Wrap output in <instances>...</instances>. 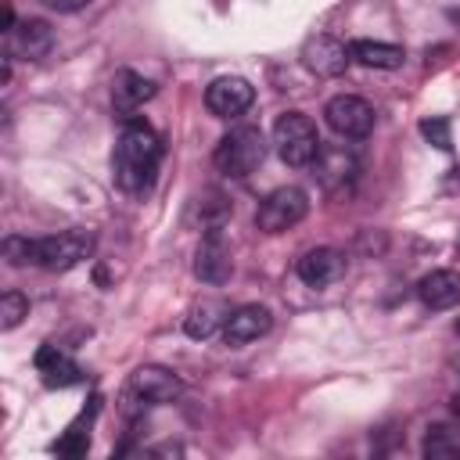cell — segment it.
Masks as SVG:
<instances>
[{"label": "cell", "mask_w": 460, "mask_h": 460, "mask_svg": "<svg viewBox=\"0 0 460 460\" xmlns=\"http://www.w3.org/2000/svg\"><path fill=\"white\" fill-rule=\"evenodd\" d=\"M158 162H162V140L155 137V129L147 122L129 119L119 144H115V155H111L115 183L126 194H144L155 183Z\"/></svg>", "instance_id": "6da1fadb"}, {"label": "cell", "mask_w": 460, "mask_h": 460, "mask_svg": "<svg viewBox=\"0 0 460 460\" xmlns=\"http://www.w3.org/2000/svg\"><path fill=\"white\" fill-rule=\"evenodd\" d=\"M262 158H266V140H262V133H259L255 126H237V129H230V133L216 144V155H212L216 169H219L223 176H234V180H244L248 172H255V169L262 165Z\"/></svg>", "instance_id": "7a4b0ae2"}, {"label": "cell", "mask_w": 460, "mask_h": 460, "mask_svg": "<svg viewBox=\"0 0 460 460\" xmlns=\"http://www.w3.org/2000/svg\"><path fill=\"white\" fill-rule=\"evenodd\" d=\"M273 144H277V155L302 169V165H313V158L320 155V137H316V126L309 115L302 111H284L273 126Z\"/></svg>", "instance_id": "3957f363"}, {"label": "cell", "mask_w": 460, "mask_h": 460, "mask_svg": "<svg viewBox=\"0 0 460 460\" xmlns=\"http://www.w3.org/2000/svg\"><path fill=\"white\" fill-rule=\"evenodd\" d=\"M93 255V234L90 230H61L50 237H36V266L50 273H65Z\"/></svg>", "instance_id": "277c9868"}, {"label": "cell", "mask_w": 460, "mask_h": 460, "mask_svg": "<svg viewBox=\"0 0 460 460\" xmlns=\"http://www.w3.org/2000/svg\"><path fill=\"white\" fill-rule=\"evenodd\" d=\"M309 212V194L302 187H277L262 198L259 212H255V226L262 234H284L295 223H302Z\"/></svg>", "instance_id": "5b68a950"}, {"label": "cell", "mask_w": 460, "mask_h": 460, "mask_svg": "<svg viewBox=\"0 0 460 460\" xmlns=\"http://www.w3.org/2000/svg\"><path fill=\"white\" fill-rule=\"evenodd\" d=\"M323 119H327V126H331L338 137H345V140H359V137H367V133L374 129V108H370L363 97H356V93H338V97H331L327 108H323Z\"/></svg>", "instance_id": "8992f818"}, {"label": "cell", "mask_w": 460, "mask_h": 460, "mask_svg": "<svg viewBox=\"0 0 460 460\" xmlns=\"http://www.w3.org/2000/svg\"><path fill=\"white\" fill-rule=\"evenodd\" d=\"M183 392V381L165 370V367H140L129 377V395L144 406H158V402H172Z\"/></svg>", "instance_id": "52a82bcc"}, {"label": "cell", "mask_w": 460, "mask_h": 460, "mask_svg": "<svg viewBox=\"0 0 460 460\" xmlns=\"http://www.w3.org/2000/svg\"><path fill=\"white\" fill-rule=\"evenodd\" d=\"M252 101H255V90H252V83L241 79V75H223V79H216V83L205 90V104H208V111L219 115V119H237L241 111L252 108Z\"/></svg>", "instance_id": "ba28073f"}, {"label": "cell", "mask_w": 460, "mask_h": 460, "mask_svg": "<svg viewBox=\"0 0 460 460\" xmlns=\"http://www.w3.org/2000/svg\"><path fill=\"white\" fill-rule=\"evenodd\" d=\"M194 273H198V280H205V284H223V280H230L234 259H230V248H226V241H223V230H205V241H201L198 252H194Z\"/></svg>", "instance_id": "9c48e42d"}, {"label": "cell", "mask_w": 460, "mask_h": 460, "mask_svg": "<svg viewBox=\"0 0 460 460\" xmlns=\"http://www.w3.org/2000/svg\"><path fill=\"white\" fill-rule=\"evenodd\" d=\"M349 61H352L349 47H345L341 40H334V36H313V40H305V47H302V65H305L309 72H316V75H327V79L341 75Z\"/></svg>", "instance_id": "30bf717a"}, {"label": "cell", "mask_w": 460, "mask_h": 460, "mask_svg": "<svg viewBox=\"0 0 460 460\" xmlns=\"http://www.w3.org/2000/svg\"><path fill=\"white\" fill-rule=\"evenodd\" d=\"M356 155L345 151V147H327L320 144V155L313 158V176L320 180L323 190H341L356 180Z\"/></svg>", "instance_id": "8fae6325"}, {"label": "cell", "mask_w": 460, "mask_h": 460, "mask_svg": "<svg viewBox=\"0 0 460 460\" xmlns=\"http://www.w3.org/2000/svg\"><path fill=\"white\" fill-rule=\"evenodd\" d=\"M270 323H273V316H270L266 305H241V309H234V313L226 316V323H223V341H226V345H248V341L262 338V334L270 331Z\"/></svg>", "instance_id": "7c38bea8"}, {"label": "cell", "mask_w": 460, "mask_h": 460, "mask_svg": "<svg viewBox=\"0 0 460 460\" xmlns=\"http://www.w3.org/2000/svg\"><path fill=\"white\" fill-rule=\"evenodd\" d=\"M151 97H155V83H151V79H144V75L133 72V68L115 72V79H111V104H115L119 115L133 119V111H137L144 101H151Z\"/></svg>", "instance_id": "4fadbf2b"}, {"label": "cell", "mask_w": 460, "mask_h": 460, "mask_svg": "<svg viewBox=\"0 0 460 460\" xmlns=\"http://www.w3.org/2000/svg\"><path fill=\"white\" fill-rule=\"evenodd\" d=\"M345 273V255L338 248H313L298 259V277L309 288H327Z\"/></svg>", "instance_id": "5bb4252c"}, {"label": "cell", "mask_w": 460, "mask_h": 460, "mask_svg": "<svg viewBox=\"0 0 460 460\" xmlns=\"http://www.w3.org/2000/svg\"><path fill=\"white\" fill-rule=\"evenodd\" d=\"M417 295L428 309H453V305H460V273L456 270H431L428 277H420Z\"/></svg>", "instance_id": "9a60e30c"}, {"label": "cell", "mask_w": 460, "mask_h": 460, "mask_svg": "<svg viewBox=\"0 0 460 460\" xmlns=\"http://www.w3.org/2000/svg\"><path fill=\"white\" fill-rule=\"evenodd\" d=\"M7 40H11V54L32 61V58H43V54L54 47V29H50L43 18H29V22L14 25V29L7 32Z\"/></svg>", "instance_id": "2e32d148"}, {"label": "cell", "mask_w": 460, "mask_h": 460, "mask_svg": "<svg viewBox=\"0 0 460 460\" xmlns=\"http://www.w3.org/2000/svg\"><path fill=\"white\" fill-rule=\"evenodd\" d=\"M36 370L43 374L47 388H68L83 381V370L75 367V359H68V352H61L58 345H43L36 352Z\"/></svg>", "instance_id": "e0dca14e"}, {"label": "cell", "mask_w": 460, "mask_h": 460, "mask_svg": "<svg viewBox=\"0 0 460 460\" xmlns=\"http://www.w3.org/2000/svg\"><path fill=\"white\" fill-rule=\"evenodd\" d=\"M349 54H352V61H359V65H367V68H399L402 65V47H395V43H381V40H352L349 43Z\"/></svg>", "instance_id": "ac0fdd59"}, {"label": "cell", "mask_w": 460, "mask_h": 460, "mask_svg": "<svg viewBox=\"0 0 460 460\" xmlns=\"http://www.w3.org/2000/svg\"><path fill=\"white\" fill-rule=\"evenodd\" d=\"M226 316H230V309L223 305V302H216V298H205V302H198L190 313H187V320H183V331L190 334V338H198V341H205V338H212L223 323H226Z\"/></svg>", "instance_id": "d6986e66"}, {"label": "cell", "mask_w": 460, "mask_h": 460, "mask_svg": "<svg viewBox=\"0 0 460 460\" xmlns=\"http://www.w3.org/2000/svg\"><path fill=\"white\" fill-rule=\"evenodd\" d=\"M190 216L198 219L201 230H223V223L230 219V201L219 190H201L190 201Z\"/></svg>", "instance_id": "ffe728a7"}, {"label": "cell", "mask_w": 460, "mask_h": 460, "mask_svg": "<svg viewBox=\"0 0 460 460\" xmlns=\"http://www.w3.org/2000/svg\"><path fill=\"white\" fill-rule=\"evenodd\" d=\"M424 456H431V460H460V435H453L442 424L428 428V435H424Z\"/></svg>", "instance_id": "44dd1931"}, {"label": "cell", "mask_w": 460, "mask_h": 460, "mask_svg": "<svg viewBox=\"0 0 460 460\" xmlns=\"http://www.w3.org/2000/svg\"><path fill=\"white\" fill-rule=\"evenodd\" d=\"M83 424H90V417H86V413H83V417H79V420H75V424H72V428L54 442V449H58L61 456H83V453L90 449V428L83 431Z\"/></svg>", "instance_id": "7402d4cb"}, {"label": "cell", "mask_w": 460, "mask_h": 460, "mask_svg": "<svg viewBox=\"0 0 460 460\" xmlns=\"http://www.w3.org/2000/svg\"><path fill=\"white\" fill-rule=\"evenodd\" d=\"M25 316H29V298L22 291H4V298H0V327L14 331Z\"/></svg>", "instance_id": "603a6c76"}, {"label": "cell", "mask_w": 460, "mask_h": 460, "mask_svg": "<svg viewBox=\"0 0 460 460\" xmlns=\"http://www.w3.org/2000/svg\"><path fill=\"white\" fill-rule=\"evenodd\" d=\"M4 259L7 266H36V241L32 237H4Z\"/></svg>", "instance_id": "cb8c5ba5"}, {"label": "cell", "mask_w": 460, "mask_h": 460, "mask_svg": "<svg viewBox=\"0 0 460 460\" xmlns=\"http://www.w3.org/2000/svg\"><path fill=\"white\" fill-rule=\"evenodd\" d=\"M420 133H424V140H428V144H435L438 151H449V147H453L449 119H442V115H431V119H424V122H420Z\"/></svg>", "instance_id": "d4e9b609"}, {"label": "cell", "mask_w": 460, "mask_h": 460, "mask_svg": "<svg viewBox=\"0 0 460 460\" xmlns=\"http://www.w3.org/2000/svg\"><path fill=\"white\" fill-rule=\"evenodd\" d=\"M50 11H61V14H75V11H83L86 4H93V0H43Z\"/></svg>", "instance_id": "484cf974"}, {"label": "cell", "mask_w": 460, "mask_h": 460, "mask_svg": "<svg viewBox=\"0 0 460 460\" xmlns=\"http://www.w3.org/2000/svg\"><path fill=\"white\" fill-rule=\"evenodd\" d=\"M453 413H456V420H460V392L453 395Z\"/></svg>", "instance_id": "4316f807"}, {"label": "cell", "mask_w": 460, "mask_h": 460, "mask_svg": "<svg viewBox=\"0 0 460 460\" xmlns=\"http://www.w3.org/2000/svg\"><path fill=\"white\" fill-rule=\"evenodd\" d=\"M453 22H460V11H453Z\"/></svg>", "instance_id": "83f0119b"}, {"label": "cell", "mask_w": 460, "mask_h": 460, "mask_svg": "<svg viewBox=\"0 0 460 460\" xmlns=\"http://www.w3.org/2000/svg\"><path fill=\"white\" fill-rule=\"evenodd\" d=\"M456 334H460V320H456Z\"/></svg>", "instance_id": "f1b7e54d"}]
</instances>
